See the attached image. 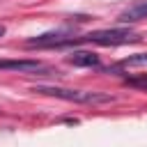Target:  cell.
Masks as SVG:
<instances>
[{"label": "cell", "instance_id": "1", "mask_svg": "<svg viewBox=\"0 0 147 147\" xmlns=\"http://www.w3.org/2000/svg\"><path fill=\"white\" fill-rule=\"evenodd\" d=\"M138 37L133 34L131 28H110V30H96V32H87V34H78V37H69L64 41V46H74V44H99V46H119V44H129L136 41Z\"/></svg>", "mask_w": 147, "mask_h": 147}, {"label": "cell", "instance_id": "2", "mask_svg": "<svg viewBox=\"0 0 147 147\" xmlns=\"http://www.w3.org/2000/svg\"><path fill=\"white\" fill-rule=\"evenodd\" d=\"M32 92L64 99V101H76V103H108L113 101L110 94L103 92H87V90H71V87H57V85H34Z\"/></svg>", "mask_w": 147, "mask_h": 147}, {"label": "cell", "instance_id": "3", "mask_svg": "<svg viewBox=\"0 0 147 147\" xmlns=\"http://www.w3.org/2000/svg\"><path fill=\"white\" fill-rule=\"evenodd\" d=\"M69 37H74V32L69 28H57V30H51V32H44V34L28 39L25 46L28 48H60V46H64V41Z\"/></svg>", "mask_w": 147, "mask_h": 147}, {"label": "cell", "instance_id": "4", "mask_svg": "<svg viewBox=\"0 0 147 147\" xmlns=\"http://www.w3.org/2000/svg\"><path fill=\"white\" fill-rule=\"evenodd\" d=\"M0 71H18V74H37V71H41L44 76L57 74V71L44 67L39 60H0Z\"/></svg>", "mask_w": 147, "mask_h": 147}, {"label": "cell", "instance_id": "5", "mask_svg": "<svg viewBox=\"0 0 147 147\" xmlns=\"http://www.w3.org/2000/svg\"><path fill=\"white\" fill-rule=\"evenodd\" d=\"M67 62L74 64V67H99V64H101L99 55L92 53V51H74V53L67 57Z\"/></svg>", "mask_w": 147, "mask_h": 147}, {"label": "cell", "instance_id": "6", "mask_svg": "<svg viewBox=\"0 0 147 147\" xmlns=\"http://www.w3.org/2000/svg\"><path fill=\"white\" fill-rule=\"evenodd\" d=\"M142 18H147V0H140V2L131 5L129 9H124L117 21L119 23H133V21H142Z\"/></svg>", "mask_w": 147, "mask_h": 147}, {"label": "cell", "instance_id": "7", "mask_svg": "<svg viewBox=\"0 0 147 147\" xmlns=\"http://www.w3.org/2000/svg\"><path fill=\"white\" fill-rule=\"evenodd\" d=\"M119 67H147V53H136L129 55L119 62Z\"/></svg>", "mask_w": 147, "mask_h": 147}, {"label": "cell", "instance_id": "8", "mask_svg": "<svg viewBox=\"0 0 147 147\" xmlns=\"http://www.w3.org/2000/svg\"><path fill=\"white\" fill-rule=\"evenodd\" d=\"M126 85H131V87H142V90H147V76H136V78H126Z\"/></svg>", "mask_w": 147, "mask_h": 147}, {"label": "cell", "instance_id": "9", "mask_svg": "<svg viewBox=\"0 0 147 147\" xmlns=\"http://www.w3.org/2000/svg\"><path fill=\"white\" fill-rule=\"evenodd\" d=\"M5 32H7V30H5V25H2V23H0V37H2V34H5Z\"/></svg>", "mask_w": 147, "mask_h": 147}]
</instances>
